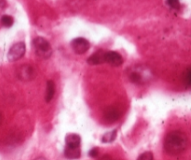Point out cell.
Returning <instances> with one entry per match:
<instances>
[{
  "mask_svg": "<svg viewBox=\"0 0 191 160\" xmlns=\"http://www.w3.org/2000/svg\"><path fill=\"white\" fill-rule=\"evenodd\" d=\"M188 140L186 133L173 130L168 133L164 140V149L169 155L176 156L183 153L187 147Z\"/></svg>",
  "mask_w": 191,
  "mask_h": 160,
  "instance_id": "6da1fadb",
  "label": "cell"
},
{
  "mask_svg": "<svg viewBox=\"0 0 191 160\" xmlns=\"http://www.w3.org/2000/svg\"><path fill=\"white\" fill-rule=\"evenodd\" d=\"M33 48L36 55L42 59H48L52 55V48L50 42L41 37H37L33 40Z\"/></svg>",
  "mask_w": 191,
  "mask_h": 160,
  "instance_id": "7a4b0ae2",
  "label": "cell"
},
{
  "mask_svg": "<svg viewBox=\"0 0 191 160\" xmlns=\"http://www.w3.org/2000/svg\"><path fill=\"white\" fill-rule=\"evenodd\" d=\"M151 72L147 68H143L141 67L131 68L129 72V78L132 82L135 84H144L150 78Z\"/></svg>",
  "mask_w": 191,
  "mask_h": 160,
  "instance_id": "3957f363",
  "label": "cell"
},
{
  "mask_svg": "<svg viewBox=\"0 0 191 160\" xmlns=\"http://www.w3.org/2000/svg\"><path fill=\"white\" fill-rule=\"evenodd\" d=\"M25 51H26V47H25L24 42L15 43L12 45L9 52H7V59H9L10 62L17 61L24 55Z\"/></svg>",
  "mask_w": 191,
  "mask_h": 160,
  "instance_id": "277c9868",
  "label": "cell"
},
{
  "mask_svg": "<svg viewBox=\"0 0 191 160\" xmlns=\"http://www.w3.org/2000/svg\"><path fill=\"white\" fill-rule=\"evenodd\" d=\"M17 77L22 81H30L36 77L35 68L31 65H22L17 70Z\"/></svg>",
  "mask_w": 191,
  "mask_h": 160,
  "instance_id": "5b68a950",
  "label": "cell"
},
{
  "mask_svg": "<svg viewBox=\"0 0 191 160\" xmlns=\"http://www.w3.org/2000/svg\"><path fill=\"white\" fill-rule=\"evenodd\" d=\"M90 46V42L84 37H76L71 42V47L73 51L78 55H83V53L88 52Z\"/></svg>",
  "mask_w": 191,
  "mask_h": 160,
  "instance_id": "8992f818",
  "label": "cell"
},
{
  "mask_svg": "<svg viewBox=\"0 0 191 160\" xmlns=\"http://www.w3.org/2000/svg\"><path fill=\"white\" fill-rule=\"evenodd\" d=\"M104 63H107L113 67H119L123 63V58L117 52H105L104 53Z\"/></svg>",
  "mask_w": 191,
  "mask_h": 160,
  "instance_id": "52a82bcc",
  "label": "cell"
},
{
  "mask_svg": "<svg viewBox=\"0 0 191 160\" xmlns=\"http://www.w3.org/2000/svg\"><path fill=\"white\" fill-rule=\"evenodd\" d=\"M104 119L109 122V123H114L119 119L120 117V111L117 109L114 108V107H109L104 111Z\"/></svg>",
  "mask_w": 191,
  "mask_h": 160,
  "instance_id": "ba28073f",
  "label": "cell"
},
{
  "mask_svg": "<svg viewBox=\"0 0 191 160\" xmlns=\"http://www.w3.org/2000/svg\"><path fill=\"white\" fill-rule=\"evenodd\" d=\"M104 53L105 52L104 51H98L93 55H91L89 58H88V63L90 65H101L104 63Z\"/></svg>",
  "mask_w": 191,
  "mask_h": 160,
  "instance_id": "9c48e42d",
  "label": "cell"
},
{
  "mask_svg": "<svg viewBox=\"0 0 191 160\" xmlns=\"http://www.w3.org/2000/svg\"><path fill=\"white\" fill-rule=\"evenodd\" d=\"M81 139L78 134H68L65 137V143L67 147H79Z\"/></svg>",
  "mask_w": 191,
  "mask_h": 160,
  "instance_id": "30bf717a",
  "label": "cell"
},
{
  "mask_svg": "<svg viewBox=\"0 0 191 160\" xmlns=\"http://www.w3.org/2000/svg\"><path fill=\"white\" fill-rule=\"evenodd\" d=\"M81 151L79 147H65L64 156L68 159H78L80 157Z\"/></svg>",
  "mask_w": 191,
  "mask_h": 160,
  "instance_id": "8fae6325",
  "label": "cell"
},
{
  "mask_svg": "<svg viewBox=\"0 0 191 160\" xmlns=\"http://www.w3.org/2000/svg\"><path fill=\"white\" fill-rule=\"evenodd\" d=\"M55 95V84L53 81H47V88H46V101L50 102L52 100L53 96Z\"/></svg>",
  "mask_w": 191,
  "mask_h": 160,
  "instance_id": "7c38bea8",
  "label": "cell"
},
{
  "mask_svg": "<svg viewBox=\"0 0 191 160\" xmlns=\"http://www.w3.org/2000/svg\"><path fill=\"white\" fill-rule=\"evenodd\" d=\"M117 138V130L115 129V130L109 131V132H106L103 137H102V141L104 143H109L112 142L116 140Z\"/></svg>",
  "mask_w": 191,
  "mask_h": 160,
  "instance_id": "4fadbf2b",
  "label": "cell"
},
{
  "mask_svg": "<svg viewBox=\"0 0 191 160\" xmlns=\"http://www.w3.org/2000/svg\"><path fill=\"white\" fill-rule=\"evenodd\" d=\"M1 22L2 25L6 27H10L13 25V18L10 15H4L1 18Z\"/></svg>",
  "mask_w": 191,
  "mask_h": 160,
  "instance_id": "5bb4252c",
  "label": "cell"
},
{
  "mask_svg": "<svg viewBox=\"0 0 191 160\" xmlns=\"http://www.w3.org/2000/svg\"><path fill=\"white\" fill-rule=\"evenodd\" d=\"M137 160H154V157L151 152H144L137 158Z\"/></svg>",
  "mask_w": 191,
  "mask_h": 160,
  "instance_id": "9a60e30c",
  "label": "cell"
},
{
  "mask_svg": "<svg viewBox=\"0 0 191 160\" xmlns=\"http://www.w3.org/2000/svg\"><path fill=\"white\" fill-rule=\"evenodd\" d=\"M167 4L169 5L172 9H174V10H178L180 7L179 0H167Z\"/></svg>",
  "mask_w": 191,
  "mask_h": 160,
  "instance_id": "2e32d148",
  "label": "cell"
},
{
  "mask_svg": "<svg viewBox=\"0 0 191 160\" xmlns=\"http://www.w3.org/2000/svg\"><path fill=\"white\" fill-rule=\"evenodd\" d=\"M190 76H191V71H190V67H188L187 70V73H186V81H187V85L190 86Z\"/></svg>",
  "mask_w": 191,
  "mask_h": 160,
  "instance_id": "e0dca14e",
  "label": "cell"
},
{
  "mask_svg": "<svg viewBox=\"0 0 191 160\" xmlns=\"http://www.w3.org/2000/svg\"><path fill=\"white\" fill-rule=\"evenodd\" d=\"M90 156V157H97L98 155H99V150L98 148H93V149H91L90 151V153H89Z\"/></svg>",
  "mask_w": 191,
  "mask_h": 160,
  "instance_id": "ac0fdd59",
  "label": "cell"
},
{
  "mask_svg": "<svg viewBox=\"0 0 191 160\" xmlns=\"http://www.w3.org/2000/svg\"><path fill=\"white\" fill-rule=\"evenodd\" d=\"M99 160H113L112 159V157L110 156H107V155H105V156H102L100 159Z\"/></svg>",
  "mask_w": 191,
  "mask_h": 160,
  "instance_id": "d6986e66",
  "label": "cell"
},
{
  "mask_svg": "<svg viewBox=\"0 0 191 160\" xmlns=\"http://www.w3.org/2000/svg\"><path fill=\"white\" fill-rule=\"evenodd\" d=\"M6 5H7L6 0H0V9H4Z\"/></svg>",
  "mask_w": 191,
  "mask_h": 160,
  "instance_id": "ffe728a7",
  "label": "cell"
},
{
  "mask_svg": "<svg viewBox=\"0 0 191 160\" xmlns=\"http://www.w3.org/2000/svg\"><path fill=\"white\" fill-rule=\"evenodd\" d=\"M35 160H48L46 157H44V156H39V157H37V158H36Z\"/></svg>",
  "mask_w": 191,
  "mask_h": 160,
  "instance_id": "44dd1931",
  "label": "cell"
},
{
  "mask_svg": "<svg viewBox=\"0 0 191 160\" xmlns=\"http://www.w3.org/2000/svg\"><path fill=\"white\" fill-rule=\"evenodd\" d=\"M2 122H3V116H2V113L0 112V125L2 124Z\"/></svg>",
  "mask_w": 191,
  "mask_h": 160,
  "instance_id": "7402d4cb",
  "label": "cell"
}]
</instances>
